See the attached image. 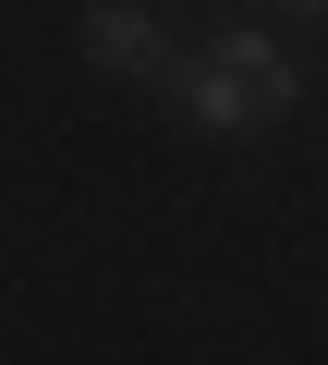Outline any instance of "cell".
<instances>
[{"label": "cell", "mask_w": 328, "mask_h": 365, "mask_svg": "<svg viewBox=\"0 0 328 365\" xmlns=\"http://www.w3.org/2000/svg\"><path fill=\"white\" fill-rule=\"evenodd\" d=\"M304 13H328V0H304Z\"/></svg>", "instance_id": "obj_3"}, {"label": "cell", "mask_w": 328, "mask_h": 365, "mask_svg": "<svg viewBox=\"0 0 328 365\" xmlns=\"http://www.w3.org/2000/svg\"><path fill=\"white\" fill-rule=\"evenodd\" d=\"M85 49H97L110 73H171V49H158V13H146V0H97V13H85Z\"/></svg>", "instance_id": "obj_2"}, {"label": "cell", "mask_w": 328, "mask_h": 365, "mask_svg": "<svg viewBox=\"0 0 328 365\" xmlns=\"http://www.w3.org/2000/svg\"><path fill=\"white\" fill-rule=\"evenodd\" d=\"M171 86H183V110H195L207 134H255V122H280V110H292V61H280L268 37H219V49H207V61H183Z\"/></svg>", "instance_id": "obj_1"}]
</instances>
